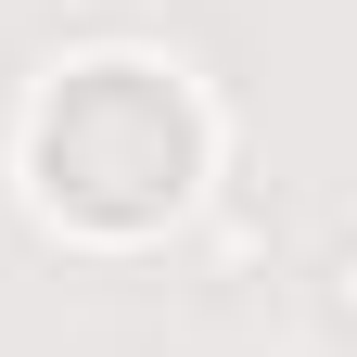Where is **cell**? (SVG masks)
Returning a JSON list of instances; mask_svg holds the SVG:
<instances>
[{
	"label": "cell",
	"mask_w": 357,
	"mask_h": 357,
	"mask_svg": "<svg viewBox=\"0 0 357 357\" xmlns=\"http://www.w3.org/2000/svg\"><path fill=\"white\" fill-rule=\"evenodd\" d=\"M38 192L77 230H153L192 192V102L141 64H89L52 115H38Z\"/></svg>",
	"instance_id": "cell-1"
}]
</instances>
